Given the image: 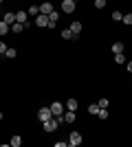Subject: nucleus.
Segmentation results:
<instances>
[{
    "label": "nucleus",
    "mask_w": 132,
    "mask_h": 147,
    "mask_svg": "<svg viewBox=\"0 0 132 147\" xmlns=\"http://www.w3.org/2000/svg\"><path fill=\"white\" fill-rule=\"evenodd\" d=\"M77 108H79V105H77V99H68V101H66V110H73V112H75Z\"/></svg>",
    "instance_id": "obj_12"
},
{
    "label": "nucleus",
    "mask_w": 132,
    "mask_h": 147,
    "mask_svg": "<svg viewBox=\"0 0 132 147\" xmlns=\"http://www.w3.org/2000/svg\"><path fill=\"white\" fill-rule=\"evenodd\" d=\"M51 11H53V5H51V0H49V2H42V5H40V13L49 16Z\"/></svg>",
    "instance_id": "obj_9"
},
{
    "label": "nucleus",
    "mask_w": 132,
    "mask_h": 147,
    "mask_svg": "<svg viewBox=\"0 0 132 147\" xmlns=\"http://www.w3.org/2000/svg\"><path fill=\"white\" fill-rule=\"evenodd\" d=\"M35 24H38L40 29H44V26H49V16H44V13L35 16Z\"/></svg>",
    "instance_id": "obj_6"
},
{
    "label": "nucleus",
    "mask_w": 132,
    "mask_h": 147,
    "mask_svg": "<svg viewBox=\"0 0 132 147\" xmlns=\"http://www.w3.org/2000/svg\"><path fill=\"white\" fill-rule=\"evenodd\" d=\"M49 108H51V112H53V117H62L64 114V105L60 103V101H53Z\"/></svg>",
    "instance_id": "obj_4"
},
{
    "label": "nucleus",
    "mask_w": 132,
    "mask_h": 147,
    "mask_svg": "<svg viewBox=\"0 0 132 147\" xmlns=\"http://www.w3.org/2000/svg\"><path fill=\"white\" fill-rule=\"evenodd\" d=\"M114 61L117 64H126V55L123 53H114Z\"/></svg>",
    "instance_id": "obj_15"
},
{
    "label": "nucleus",
    "mask_w": 132,
    "mask_h": 147,
    "mask_svg": "<svg viewBox=\"0 0 132 147\" xmlns=\"http://www.w3.org/2000/svg\"><path fill=\"white\" fill-rule=\"evenodd\" d=\"M82 134H79V132H70V136H68V145L70 147H77V145H82Z\"/></svg>",
    "instance_id": "obj_3"
},
{
    "label": "nucleus",
    "mask_w": 132,
    "mask_h": 147,
    "mask_svg": "<svg viewBox=\"0 0 132 147\" xmlns=\"http://www.w3.org/2000/svg\"><path fill=\"white\" fill-rule=\"evenodd\" d=\"M26 20H29V13H26V11H16V22L26 24Z\"/></svg>",
    "instance_id": "obj_8"
},
{
    "label": "nucleus",
    "mask_w": 132,
    "mask_h": 147,
    "mask_svg": "<svg viewBox=\"0 0 132 147\" xmlns=\"http://www.w3.org/2000/svg\"><path fill=\"white\" fill-rule=\"evenodd\" d=\"M18 53H16V49H7V53H5V57H16Z\"/></svg>",
    "instance_id": "obj_26"
},
{
    "label": "nucleus",
    "mask_w": 132,
    "mask_h": 147,
    "mask_svg": "<svg viewBox=\"0 0 132 147\" xmlns=\"http://www.w3.org/2000/svg\"><path fill=\"white\" fill-rule=\"evenodd\" d=\"M62 37H64V40H73L75 35H73V31H70V29H64L62 31Z\"/></svg>",
    "instance_id": "obj_17"
},
{
    "label": "nucleus",
    "mask_w": 132,
    "mask_h": 147,
    "mask_svg": "<svg viewBox=\"0 0 132 147\" xmlns=\"http://www.w3.org/2000/svg\"><path fill=\"white\" fill-rule=\"evenodd\" d=\"M97 117H99L101 121H106V119H108V110H106V108H99V112H97Z\"/></svg>",
    "instance_id": "obj_16"
},
{
    "label": "nucleus",
    "mask_w": 132,
    "mask_h": 147,
    "mask_svg": "<svg viewBox=\"0 0 132 147\" xmlns=\"http://www.w3.org/2000/svg\"><path fill=\"white\" fill-rule=\"evenodd\" d=\"M60 119H62V123H75V112L68 110V112H64Z\"/></svg>",
    "instance_id": "obj_7"
},
{
    "label": "nucleus",
    "mask_w": 132,
    "mask_h": 147,
    "mask_svg": "<svg viewBox=\"0 0 132 147\" xmlns=\"http://www.w3.org/2000/svg\"><path fill=\"white\" fill-rule=\"evenodd\" d=\"M70 31H73V35H79V33H82V22H73V24H70Z\"/></svg>",
    "instance_id": "obj_11"
},
{
    "label": "nucleus",
    "mask_w": 132,
    "mask_h": 147,
    "mask_svg": "<svg viewBox=\"0 0 132 147\" xmlns=\"http://www.w3.org/2000/svg\"><path fill=\"white\" fill-rule=\"evenodd\" d=\"M2 22L11 26L13 22H16V13H11V11H9V13H5V16H2Z\"/></svg>",
    "instance_id": "obj_10"
},
{
    "label": "nucleus",
    "mask_w": 132,
    "mask_h": 147,
    "mask_svg": "<svg viewBox=\"0 0 132 147\" xmlns=\"http://www.w3.org/2000/svg\"><path fill=\"white\" fill-rule=\"evenodd\" d=\"M26 13H29V16H40V7L38 5H31V9H29Z\"/></svg>",
    "instance_id": "obj_20"
},
{
    "label": "nucleus",
    "mask_w": 132,
    "mask_h": 147,
    "mask_svg": "<svg viewBox=\"0 0 132 147\" xmlns=\"http://www.w3.org/2000/svg\"><path fill=\"white\" fill-rule=\"evenodd\" d=\"M11 31H13V33H22V31H24V24H20V22H13V24H11Z\"/></svg>",
    "instance_id": "obj_13"
},
{
    "label": "nucleus",
    "mask_w": 132,
    "mask_h": 147,
    "mask_svg": "<svg viewBox=\"0 0 132 147\" xmlns=\"http://www.w3.org/2000/svg\"><path fill=\"white\" fill-rule=\"evenodd\" d=\"M112 20H114V22H121V20H123V13H121V11H114L112 13Z\"/></svg>",
    "instance_id": "obj_24"
},
{
    "label": "nucleus",
    "mask_w": 132,
    "mask_h": 147,
    "mask_svg": "<svg viewBox=\"0 0 132 147\" xmlns=\"http://www.w3.org/2000/svg\"><path fill=\"white\" fill-rule=\"evenodd\" d=\"M0 2H2V0H0Z\"/></svg>",
    "instance_id": "obj_31"
},
{
    "label": "nucleus",
    "mask_w": 132,
    "mask_h": 147,
    "mask_svg": "<svg viewBox=\"0 0 132 147\" xmlns=\"http://www.w3.org/2000/svg\"><path fill=\"white\" fill-rule=\"evenodd\" d=\"M9 33V24H5L2 20H0V35H7Z\"/></svg>",
    "instance_id": "obj_21"
},
{
    "label": "nucleus",
    "mask_w": 132,
    "mask_h": 147,
    "mask_svg": "<svg viewBox=\"0 0 132 147\" xmlns=\"http://www.w3.org/2000/svg\"><path fill=\"white\" fill-rule=\"evenodd\" d=\"M0 121H2V112H0Z\"/></svg>",
    "instance_id": "obj_30"
},
{
    "label": "nucleus",
    "mask_w": 132,
    "mask_h": 147,
    "mask_svg": "<svg viewBox=\"0 0 132 147\" xmlns=\"http://www.w3.org/2000/svg\"><path fill=\"white\" fill-rule=\"evenodd\" d=\"M9 145H11V147H20V145H22V138H20V136H13L11 141H9Z\"/></svg>",
    "instance_id": "obj_14"
},
{
    "label": "nucleus",
    "mask_w": 132,
    "mask_h": 147,
    "mask_svg": "<svg viewBox=\"0 0 132 147\" xmlns=\"http://www.w3.org/2000/svg\"><path fill=\"white\" fill-rule=\"evenodd\" d=\"M51 117H53V112H51V108H49V105H44V108H40V110H38V119H40V121H49V119Z\"/></svg>",
    "instance_id": "obj_2"
},
{
    "label": "nucleus",
    "mask_w": 132,
    "mask_h": 147,
    "mask_svg": "<svg viewBox=\"0 0 132 147\" xmlns=\"http://www.w3.org/2000/svg\"><path fill=\"white\" fill-rule=\"evenodd\" d=\"M49 20H51V22H57V20H60V13H57V11H51L49 13Z\"/></svg>",
    "instance_id": "obj_23"
},
{
    "label": "nucleus",
    "mask_w": 132,
    "mask_h": 147,
    "mask_svg": "<svg viewBox=\"0 0 132 147\" xmlns=\"http://www.w3.org/2000/svg\"><path fill=\"white\" fill-rule=\"evenodd\" d=\"M88 112H90V114H97V112H99V103H93V105H88Z\"/></svg>",
    "instance_id": "obj_22"
},
{
    "label": "nucleus",
    "mask_w": 132,
    "mask_h": 147,
    "mask_svg": "<svg viewBox=\"0 0 132 147\" xmlns=\"http://www.w3.org/2000/svg\"><path fill=\"white\" fill-rule=\"evenodd\" d=\"M60 123H62V119H60V117H51L49 121L42 123V127H44V132H49V134H51V132H55V129H57Z\"/></svg>",
    "instance_id": "obj_1"
},
{
    "label": "nucleus",
    "mask_w": 132,
    "mask_h": 147,
    "mask_svg": "<svg viewBox=\"0 0 132 147\" xmlns=\"http://www.w3.org/2000/svg\"><path fill=\"white\" fill-rule=\"evenodd\" d=\"M106 2H108V0H95V7H97V9H104Z\"/></svg>",
    "instance_id": "obj_25"
},
{
    "label": "nucleus",
    "mask_w": 132,
    "mask_h": 147,
    "mask_svg": "<svg viewBox=\"0 0 132 147\" xmlns=\"http://www.w3.org/2000/svg\"><path fill=\"white\" fill-rule=\"evenodd\" d=\"M112 53H123V44H121V42H114L112 44Z\"/></svg>",
    "instance_id": "obj_18"
},
{
    "label": "nucleus",
    "mask_w": 132,
    "mask_h": 147,
    "mask_svg": "<svg viewBox=\"0 0 132 147\" xmlns=\"http://www.w3.org/2000/svg\"><path fill=\"white\" fill-rule=\"evenodd\" d=\"M75 5H77L75 0H62V11L64 13H73L75 11Z\"/></svg>",
    "instance_id": "obj_5"
},
{
    "label": "nucleus",
    "mask_w": 132,
    "mask_h": 147,
    "mask_svg": "<svg viewBox=\"0 0 132 147\" xmlns=\"http://www.w3.org/2000/svg\"><path fill=\"white\" fill-rule=\"evenodd\" d=\"M7 49H9V46H7L5 42H0V53H2V55H5V53H7Z\"/></svg>",
    "instance_id": "obj_28"
},
{
    "label": "nucleus",
    "mask_w": 132,
    "mask_h": 147,
    "mask_svg": "<svg viewBox=\"0 0 132 147\" xmlns=\"http://www.w3.org/2000/svg\"><path fill=\"white\" fill-rule=\"evenodd\" d=\"M126 66H128V70L132 73V61H126Z\"/></svg>",
    "instance_id": "obj_29"
},
{
    "label": "nucleus",
    "mask_w": 132,
    "mask_h": 147,
    "mask_svg": "<svg viewBox=\"0 0 132 147\" xmlns=\"http://www.w3.org/2000/svg\"><path fill=\"white\" fill-rule=\"evenodd\" d=\"M75 2H77V0H75Z\"/></svg>",
    "instance_id": "obj_32"
},
{
    "label": "nucleus",
    "mask_w": 132,
    "mask_h": 147,
    "mask_svg": "<svg viewBox=\"0 0 132 147\" xmlns=\"http://www.w3.org/2000/svg\"><path fill=\"white\" fill-rule=\"evenodd\" d=\"M108 105H110V101H108V99L104 97V99H101V101H99V108H108Z\"/></svg>",
    "instance_id": "obj_27"
},
{
    "label": "nucleus",
    "mask_w": 132,
    "mask_h": 147,
    "mask_svg": "<svg viewBox=\"0 0 132 147\" xmlns=\"http://www.w3.org/2000/svg\"><path fill=\"white\" fill-rule=\"evenodd\" d=\"M123 24H128V26H132V13H123V20H121Z\"/></svg>",
    "instance_id": "obj_19"
}]
</instances>
